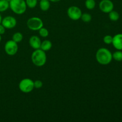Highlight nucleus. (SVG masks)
I'll use <instances>...</instances> for the list:
<instances>
[{"instance_id":"39448f33","label":"nucleus","mask_w":122,"mask_h":122,"mask_svg":"<svg viewBox=\"0 0 122 122\" xmlns=\"http://www.w3.org/2000/svg\"><path fill=\"white\" fill-rule=\"evenodd\" d=\"M27 26L30 30L33 31L39 30L44 26V22L41 19L37 17H33L29 19L27 21Z\"/></svg>"},{"instance_id":"20e7f679","label":"nucleus","mask_w":122,"mask_h":122,"mask_svg":"<svg viewBox=\"0 0 122 122\" xmlns=\"http://www.w3.org/2000/svg\"><path fill=\"white\" fill-rule=\"evenodd\" d=\"M19 88L22 92L29 93L34 89V82L29 78H25L20 82Z\"/></svg>"},{"instance_id":"9b49d317","label":"nucleus","mask_w":122,"mask_h":122,"mask_svg":"<svg viewBox=\"0 0 122 122\" xmlns=\"http://www.w3.org/2000/svg\"><path fill=\"white\" fill-rule=\"evenodd\" d=\"M41 40L40 38L36 35H33L29 38V45L34 50L40 48L41 45Z\"/></svg>"},{"instance_id":"dca6fc26","label":"nucleus","mask_w":122,"mask_h":122,"mask_svg":"<svg viewBox=\"0 0 122 122\" xmlns=\"http://www.w3.org/2000/svg\"><path fill=\"white\" fill-rule=\"evenodd\" d=\"M85 5V7L87 9L91 10L95 7L96 2H95V0H86Z\"/></svg>"},{"instance_id":"0eeeda50","label":"nucleus","mask_w":122,"mask_h":122,"mask_svg":"<svg viewBox=\"0 0 122 122\" xmlns=\"http://www.w3.org/2000/svg\"><path fill=\"white\" fill-rule=\"evenodd\" d=\"M67 15L71 20H78L81 19L82 15V11L77 6H71L69 7L67 11Z\"/></svg>"},{"instance_id":"423d86ee","label":"nucleus","mask_w":122,"mask_h":122,"mask_svg":"<svg viewBox=\"0 0 122 122\" xmlns=\"http://www.w3.org/2000/svg\"><path fill=\"white\" fill-rule=\"evenodd\" d=\"M18 49H19V47H18L17 43L14 41L13 39L7 41L5 44V52L8 56H14L17 52Z\"/></svg>"},{"instance_id":"a878e982","label":"nucleus","mask_w":122,"mask_h":122,"mask_svg":"<svg viewBox=\"0 0 122 122\" xmlns=\"http://www.w3.org/2000/svg\"><path fill=\"white\" fill-rule=\"evenodd\" d=\"M2 16H1V14H0V24L1 23V21H2Z\"/></svg>"},{"instance_id":"7ed1b4c3","label":"nucleus","mask_w":122,"mask_h":122,"mask_svg":"<svg viewBox=\"0 0 122 122\" xmlns=\"http://www.w3.org/2000/svg\"><path fill=\"white\" fill-rule=\"evenodd\" d=\"M9 8L15 14L21 15L25 13L27 5L25 0H10L9 1Z\"/></svg>"},{"instance_id":"6ab92c4d","label":"nucleus","mask_w":122,"mask_h":122,"mask_svg":"<svg viewBox=\"0 0 122 122\" xmlns=\"http://www.w3.org/2000/svg\"><path fill=\"white\" fill-rule=\"evenodd\" d=\"M25 2L29 8H34L38 4V0H25Z\"/></svg>"},{"instance_id":"4be33fe9","label":"nucleus","mask_w":122,"mask_h":122,"mask_svg":"<svg viewBox=\"0 0 122 122\" xmlns=\"http://www.w3.org/2000/svg\"><path fill=\"white\" fill-rule=\"evenodd\" d=\"M104 42L107 45H110V44H112V41H113V36L109 35H106L103 38Z\"/></svg>"},{"instance_id":"bb28decb","label":"nucleus","mask_w":122,"mask_h":122,"mask_svg":"<svg viewBox=\"0 0 122 122\" xmlns=\"http://www.w3.org/2000/svg\"><path fill=\"white\" fill-rule=\"evenodd\" d=\"M1 39H2V38H1V35H0V42H1Z\"/></svg>"},{"instance_id":"393cba45","label":"nucleus","mask_w":122,"mask_h":122,"mask_svg":"<svg viewBox=\"0 0 122 122\" xmlns=\"http://www.w3.org/2000/svg\"><path fill=\"white\" fill-rule=\"evenodd\" d=\"M50 2H59L61 0H49Z\"/></svg>"},{"instance_id":"ddd939ff","label":"nucleus","mask_w":122,"mask_h":122,"mask_svg":"<svg viewBox=\"0 0 122 122\" xmlns=\"http://www.w3.org/2000/svg\"><path fill=\"white\" fill-rule=\"evenodd\" d=\"M52 48V43L50 40H44L41 42L40 49L44 51H48Z\"/></svg>"},{"instance_id":"2eb2a0df","label":"nucleus","mask_w":122,"mask_h":122,"mask_svg":"<svg viewBox=\"0 0 122 122\" xmlns=\"http://www.w3.org/2000/svg\"><path fill=\"white\" fill-rule=\"evenodd\" d=\"M9 8V1L7 0H0V13L5 11Z\"/></svg>"},{"instance_id":"f03ea898","label":"nucleus","mask_w":122,"mask_h":122,"mask_svg":"<svg viewBox=\"0 0 122 122\" xmlns=\"http://www.w3.org/2000/svg\"><path fill=\"white\" fill-rule=\"evenodd\" d=\"M31 60L35 66L37 67H42L45 65L46 62V56L45 51L41 49H36L35 50L31 56Z\"/></svg>"},{"instance_id":"412c9836","label":"nucleus","mask_w":122,"mask_h":122,"mask_svg":"<svg viewBox=\"0 0 122 122\" xmlns=\"http://www.w3.org/2000/svg\"><path fill=\"white\" fill-rule=\"evenodd\" d=\"M39 34L40 36L42 37V38H46L48 36L49 32L47 29L42 27L39 30Z\"/></svg>"},{"instance_id":"5701e85b","label":"nucleus","mask_w":122,"mask_h":122,"mask_svg":"<svg viewBox=\"0 0 122 122\" xmlns=\"http://www.w3.org/2000/svg\"><path fill=\"white\" fill-rule=\"evenodd\" d=\"M42 82L40 80H36L34 82V88H36V89H39V88H42Z\"/></svg>"},{"instance_id":"a211bd4d","label":"nucleus","mask_w":122,"mask_h":122,"mask_svg":"<svg viewBox=\"0 0 122 122\" xmlns=\"http://www.w3.org/2000/svg\"><path fill=\"white\" fill-rule=\"evenodd\" d=\"M113 59L116 61H122V51L120 50H117L112 54Z\"/></svg>"},{"instance_id":"4468645a","label":"nucleus","mask_w":122,"mask_h":122,"mask_svg":"<svg viewBox=\"0 0 122 122\" xmlns=\"http://www.w3.org/2000/svg\"><path fill=\"white\" fill-rule=\"evenodd\" d=\"M108 17H109V19L110 20L113 21H116L120 18V15L117 11L112 10V11L108 13Z\"/></svg>"},{"instance_id":"1a4fd4ad","label":"nucleus","mask_w":122,"mask_h":122,"mask_svg":"<svg viewBox=\"0 0 122 122\" xmlns=\"http://www.w3.org/2000/svg\"><path fill=\"white\" fill-rule=\"evenodd\" d=\"M1 24L4 26V27L7 29H11L15 27L17 25V20L14 17L8 15L4 19H2Z\"/></svg>"},{"instance_id":"f8f14e48","label":"nucleus","mask_w":122,"mask_h":122,"mask_svg":"<svg viewBox=\"0 0 122 122\" xmlns=\"http://www.w3.org/2000/svg\"><path fill=\"white\" fill-rule=\"evenodd\" d=\"M50 1L49 0H40L39 1V8L43 11L48 10L50 8Z\"/></svg>"},{"instance_id":"b1692460","label":"nucleus","mask_w":122,"mask_h":122,"mask_svg":"<svg viewBox=\"0 0 122 122\" xmlns=\"http://www.w3.org/2000/svg\"><path fill=\"white\" fill-rule=\"evenodd\" d=\"M6 29L4 27L3 25L2 24H0V35H3L5 33V32Z\"/></svg>"},{"instance_id":"aec40b11","label":"nucleus","mask_w":122,"mask_h":122,"mask_svg":"<svg viewBox=\"0 0 122 122\" xmlns=\"http://www.w3.org/2000/svg\"><path fill=\"white\" fill-rule=\"evenodd\" d=\"M81 19L83 22L89 23L91 21L92 16L89 13H83V14H82Z\"/></svg>"},{"instance_id":"6e6552de","label":"nucleus","mask_w":122,"mask_h":122,"mask_svg":"<svg viewBox=\"0 0 122 122\" xmlns=\"http://www.w3.org/2000/svg\"><path fill=\"white\" fill-rule=\"evenodd\" d=\"M100 10L104 13H109L113 10L114 4L111 0H101L99 4Z\"/></svg>"},{"instance_id":"9d476101","label":"nucleus","mask_w":122,"mask_h":122,"mask_svg":"<svg viewBox=\"0 0 122 122\" xmlns=\"http://www.w3.org/2000/svg\"><path fill=\"white\" fill-rule=\"evenodd\" d=\"M112 44L117 50H122V33H117L113 37Z\"/></svg>"},{"instance_id":"f257e3e1","label":"nucleus","mask_w":122,"mask_h":122,"mask_svg":"<svg viewBox=\"0 0 122 122\" xmlns=\"http://www.w3.org/2000/svg\"><path fill=\"white\" fill-rule=\"evenodd\" d=\"M96 60L101 65H107L113 60L112 52L106 48H101L97 51Z\"/></svg>"},{"instance_id":"f3484780","label":"nucleus","mask_w":122,"mask_h":122,"mask_svg":"<svg viewBox=\"0 0 122 122\" xmlns=\"http://www.w3.org/2000/svg\"><path fill=\"white\" fill-rule=\"evenodd\" d=\"M23 36L22 33L20 32H16L12 36V39L17 43L20 42L23 40Z\"/></svg>"}]
</instances>
